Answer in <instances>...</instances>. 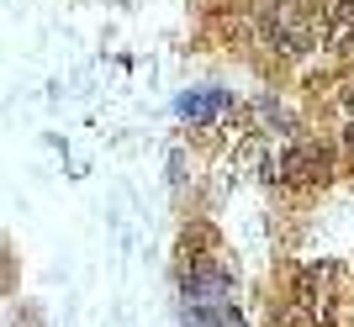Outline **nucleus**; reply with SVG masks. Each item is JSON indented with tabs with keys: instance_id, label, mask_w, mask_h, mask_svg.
<instances>
[{
	"instance_id": "nucleus-1",
	"label": "nucleus",
	"mask_w": 354,
	"mask_h": 327,
	"mask_svg": "<svg viewBox=\"0 0 354 327\" xmlns=\"http://www.w3.org/2000/svg\"><path fill=\"white\" fill-rule=\"evenodd\" d=\"M317 32L328 37V21H317L301 0H275L265 11V43L275 48V53H301V48H312Z\"/></svg>"
},
{
	"instance_id": "nucleus-2",
	"label": "nucleus",
	"mask_w": 354,
	"mask_h": 327,
	"mask_svg": "<svg viewBox=\"0 0 354 327\" xmlns=\"http://www.w3.org/2000/svg\"><path fill=\"white\" fill-rule=\"evenodd\" d=\"M291 301H296V312L307 317V322H328V317H333V269L328 264H307L301 275H296Z\"/></svg>"
},
{
	"instance_id": "nucleus-3",
	"label": "nucleus",
	"mask_w": 354,
	"mask_h": 327,
	"mask_svg": "<svg viewBox=\"0 0 354 327\" xmlns=\"http://www.w3.org/2000/svg\"><path fill=\"white\" fill-rule=\"evenodd\" d=\"M328 169H333V159H328L323 143H296V148L281 159V179L286 185H317Z\"/></svg>"
},
{
	"instance_id": "nucleus-4",
	"label": "nucleus",
	"mask_w": 354,
	"mask_h": 327,
	"mask_svg": "<svg viewBox=\"0 0 354 327\" xmlns=\"http://www.w3.org/2000/svg\"><path fill=\"white\" fill-rule=\"evenodd\" d=\"M328 43L339 53H354V0H333L328 6Z\"/></svg>"
},
{
	"instance_id": "nucleus-5",
	"label": "nucleus",
	"mask_w": 354,
	"mask_h": 327,
	"mask_svg": "<svg viewBox=\"0 0 354 327\" xmlns=\"http://www.w3.org/2000/svg\"><path fill=\"white\" fill-rule=\"evenodd\" d=\"M217 106H222V95H185V101H180V111H185V117H212Z\"/></svg>"
},
{
	"instance_id": "nucleus-6",
	"label": "nucleus",
	"mask_w": 354,
	"mask_h": 327,
	"mask_svg": "<svg viewBox=\"0 0 354 327\" xmlns=\"http://www.w3.org/2000/svg\"><path fill=\"white\" fill-rule=\"evenodd\" d=\"M344 143H349V148H354V117H349V127H344Z\"/></svg>"
},
{
	"instance_id": "nucleus-7",
	"label": "nucleus",
	"mask_w": 354,
	"mask_h": 327,
	"mask_svg": "<svg viewBox=\"0 0 354 327\" xmlns=\"http://www.w3.org/2000/svg\"><path fill=\"white\" fill-rule=\"evenodd\" d=\"M344 101H349V117H354V85H349V95H344Z\"/></svg>"
}]
</instances>
